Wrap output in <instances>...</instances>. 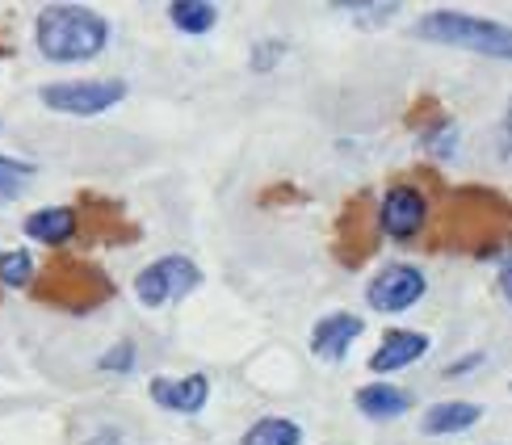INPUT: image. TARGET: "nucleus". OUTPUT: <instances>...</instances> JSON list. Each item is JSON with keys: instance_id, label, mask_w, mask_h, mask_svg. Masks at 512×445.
I'll list each match as a JSON object with an SVG mask.
<instances>
[{"instance_id": "obj_1", "label": "nucleus", "mask_w": 512, "mask_h": 445, "mask_svg": "<svg viewBox=\"0 0 512 445\" xmlns=\"http://www.w3.org/2000/svg\"><path fill=\"white\" fill-rule=\"evenodd\" d=\"M34 42L55 63H80L105 51L110 26H105L101 13L84 5H47L34 21Z\"/></svg>"}, {"instance_id": "obj_15", "label": "nucleus", "mask_w": 512, "mask_h": 445, "mask_svg": "<svg viewBox=\"0 0 512 445\" xmlns=\"http://www.w3.org/2000/svg\"><path fill=\"white\" fill-rule=\"evenodd\" d=\"M298 441H303V429H298L294 420H286V416L256 420V425L240 437V445H298Z\"/></svg>"}, {"instance_id": "obj_20", "label": "nucleus", "mask_w": 512, "mask_h": 445, "mask_svg": "<svg viewBox=\"0 0 512 445\" xmlns=\"http://www.w3.org/2000/svg\"><path fill=\"white\" fill-rule=\"evenodd\" d=\"M345 13H353L357 21H387L399 13V5H345Z\"/></svg>"}, {"instance_id": "obj_8", "label": "nucleus", "mask_w": 512, "mask_h": 445, "mask_svg": "<svg viewBox=\"0 0 512 445\" xmlns=\"http://www.w3.org/2000/svg\"><path fill=\"white\" fill-rule=\"evenodd\" d=\"M152 399L164 412H181V416H194L206 408L210 399V378L206 374H189V378H152Z\"/></svg>"}, {"instance_id": "obj_19", "label": "nucleus", "mask_w": 512, "mask_h": 445, "mask_svg": "<svg viewBox=\"0 0 512 445\" xmlns=\"http://www.w3.org/2000/svg\"><path fill=\"white\" fill-rule=\"evenodd\" d=\"M135 366V345L131 341H122V345H114L110 353L101 357V370H114V374H126Z\"/></svg>"}, {"instance_id": "obj_3", "label": "nucleus", "mask_w": 512, "mask_h": 445, "mask_svg": "<svg viewBox=\"0 0 512 445\" xmlns=\"http://www.w3.org/2000/svg\"><path fill=\"white\" fill-rule=\"evenodd\" d=\"M38 97L55 114L93 118V114H105L110 105H118L126 97V84L122 80H55V84H42Z\"/></svg>"}, {"instance_id": "obj_5", "label": "nucleus", "mask_w": 512, "mask_h": 445, "mask_svg": "<svg viewBox=\"0 0 512 445\" xmlns=\"http://www.w3.org/2000/svg\"><path fill=\"white\" fill-rule=\"evenodd\" d=\"M424 290H429V278L416 269V265H387V269H378L370 286H366V299L374 311L382 315H399V311H408L424 299Z\"/></svg>"}, {"instance_id": "obj_12", "label": "nucleus", "mask_w": 512, "mask_h": 445, "mask_svg": "<svg viewBox=\"0 0 512 445\" xmlns=\"http://www.w3.org/2000/svg\"><path fill=\"white\" fill-rule=\"evenodd\" d=\"M483 420V408L479 404H458V399H445V404H433L424 412V433L429 437H445V433H462Z\"/></svg>"}, {"instance_id": "obj_2", "label": "nucleus", "mask_w": 512, "mask_h": 445, "mask_svg": "<svg viewBox=\"0 0 512 445\" xmlns=\"http://www.w3.org/2000/svg\"><path fill=\"white\" fill-rule=\"evenodd\" d=\"M416 34L424 42H445V47H462L487 59H512V26L458 13V9H433L429 17H420Z\"/></svg>"}, {"instance_id": "obj_18", "label": "nucleus", "mask_w": 512, "mask_h": 445, "mask_svg": "<svg viewBox=\"0 0 512 445\" xmlns=\"http://www.w3.org/2000/svg\"><path fill=\"white\" fill-rule=\"evenodd\" d=\"M454 143H458L454 122H441V126H433V131H424V147H429L433 156H450Z\"/></svg>"}, {"instance_id": "obj_4", "label": "nucleus", "mask_w": 512, "mask_h": 445, "mask_svg": "<svg viewBox=\"0 0 512 445\" xmlns=\"http://www.w3.org/2000/svg\"><path fill=\"white\" fill-rule=\"evenodd\" d=\"M198 286H202V269L189 257H160L135 278V294L143 307H164L173 299H185Z\"/></svg>"}, {"instance_id": "obj_23", "label": "nucleus", "mask_w": 512, "mask_h": 445, "mask_svg": "<svg viewBox=\"0 0 512 445\" xmlns=\"http://www.w3.org/2000/svg\"><path fill=\"white\" fill-rule=\"evenodd\" d=\"M500 156L512 164V126L504 122V131H500Z\"/></svg>"}, {"instance_id": "obj_13", "label": "nucleus", "mask_w": 512, "mask_h": 445, "mask_svg": "<svg viewBox=\"0 0 512 445\" xmlns=\"http://www.w3.org/2000/svg\"><path fill=\"white\" fill-rule=\"evenodd\" d=\"M408 408H412V395L391 387V383H370V387L357 391V412L370 416V420H395Z\"/></svg>"}, {"instance_id": "obj_21", "label": "nucleus", "mask_w": 512, "mask_h": 445, "mask_svg": "<svg viewBox=\"0 0 512 445\" xmlns=\"http://www.w3.org/2000/svg\"><path fill=\"white\" fill-rule=\"evenodd\" d=\"M500 290H504V299L512 303V257L500 265Z\"/></svg>"}, {"instance_id": "obj_17", "label": "nucleus", "mask_w": 512, "mask_h": 445, "mask_svg": "<svg viewBox=\"0 0 512 445\" xmlns=\"http://www.w3.org/2000/svg\"><path fill=\"white\" fill-rule=\"evenodd\" d=\"M34 278V257L26 248H13V252H0V286H26Z\"/></svg>"}, {"instance_id": "obj_10", "label": "nucleus", "mask_w": 512, "mask_h": 445, "mask_svg": "<svg viewBox=\"0 0 512 445\" xmlns=\"http://www.w3.org/2000/svg\"><path fill=\"white\" fill-rule=\"evenodd\" d=\"M47 286H55L59 282V294H63V303H72V299H84V307L89 303H101L105 294H110V282L101 278V273H93L89 265H59V269H51L47 278H42Z\"/></svg>"}, {"instance_id": "obj_6", "label": "nucleus", "mask_w": 512, "mask_h": 445, "mask_svg": "<svg viewBox=\"0 0 512 445\" xmlns=\"http://www.w3.org/2000/svg\"><path fill=\"white\" fill-rule=\"evenodd\" d=\"M424 219H429V198H424L416 185L399 181V185H391L387 194H382L378 227L387 231L391 240H412L416 231L424 227Z\"/></svg>"}, {"instance_id": "obj_24", "label": "nucleus", "mask_w": 512, "mask_h": 445, "mask_svg": "<svg viewBox=\"0 0 512 445\" xmlns=\"http://www.w3.org/2000/svg\"><path fill=\"white\" fill-rule=\"evenodd\" d=\"M504 122H508V126H512V101H508V118H504Z\"/></svg>"}, {"instance_id": "obj_11", "label": "nucleus", "mask_w": 512, "mask_h": 445, "mask_svg": "<svg viewBox=\"0 0 512 445\" xmlns=\"http://www.w3.org/2000/svg\"><path fill=\"white\" fill-rule=\"evenodd\" d=\"M26 236L38 240V244H68L76 236V210L72 206H42L26 219Z\"/></svg>"}, {"instance_id": "obj_14", "label": "nucleus", "mask_w": 512, "mask_h": 445, "mask_svg": "<svg viewBox=\"0 0 512 445\" xmlns=\"http://www.w3.org/2000/svg\"><path fill=\"white\" fill-rule=\"evenodd\" d=\"M168 17H173V26L181 34H206V30H215L219 5H206V0H177V5H168Z\"/></svg>"}, {"instance_id": "obj_22", "label": "nucleus", "mask_w": 512, "mask_h": 445, "mask_svg": "<svg viewBox=\"0 0 512 445\" xmlns=\"http://www.w3.org/2000/svg\"><path fill=\"white\" fill-rule=\"evenodd\" d=\"M89 445H126V441H122V433H114V429H101V433H93Z\"/></svg>"}, {"instance_id": "obj_9", "label": "nucleus", "mask_w": 512, "mask_h": 445, "mask_svg": "<svg viewBox=\"0 0 512 445\" xmlns=\"http://www.w3.org/2000/svg\"><path fill=\"white\" fill-rule=\"evenodd\" d=\"M424 353H429V336L412 332V328H395V332L382 336V345L374 349L370 370H374V374H395V370H403V366L420 362Z\"/></svg>"}, {"instance_id": "obj_16", "label": "nucleus", "mask_w": 512, "mask_h": 445, "mask_svg": "<svg viewBox=\"0 0 512 445\" xmlns=\"http://www.w3.org/2000/svg\"><path fill=\"white\" fill-rule=\"evenodd\" d=\"M30 181H34V164L13 160V156H0V206H9Z\"/></svg>"}, {"instance_id": "obj_7", "label": "nucleus", "mask_w": 512, "mask_h": 445, "mask_svg": "<svg viewBox=\"0 0 512 445\" xmlns=\"http://www.w3.org/2000/svg\"><path fill=\"white\" fill-rule=\"evenodd\" d=\"M357 336H361V315L332 311L311 328V353L324 357V362H345Z\"/></svg>"}]
</instances>
